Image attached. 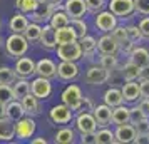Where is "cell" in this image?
<instances>
[{"instance_id":"1","label":"cell","mask_w":149,"mask_h":144,"mask_svg":"<svg viewBox=\"0 0 149 144\" xmlns=\"http://www.w3.org/2000/svg\"><path fill=\"white\" fill-rule=\"evenodd\" d=\"M29 50V40L24 37V34H10L5 40V54L8 57H22Z\"/></svg>"},{"instance_id":"2","label":"cell","mask_w":149,"mask_h":144,"mask_svg":"<svg viewBox=\"0 0 149 144\" xmlns=\"http://www.w3.org/2000/svg\"><path fill=\"white\" fill-rule=\"evenodd\" d=\"M82 90L79 86H75V84H70L67 86L65 89L62 90L61 94V99H62V104H65L67 107H70L72 111H79L82 104Z\"/></svg>"},{"instance_id":"3","label":"cell","mask_w":149,"mask_h":144,"mask_svg":"<svg viewBox=\"0 0 149 144\" xmlns=\"http://www.w3.org/2000/svg\"><path fill=\"white\" fill-rule=\"evenodd\" d=\"M35 129H37V124L32 116H24L19 121H15V137L20 141L30 139L35 134Z\"/></svg>"},{"instance_id":"4","label":"cell","mask_w":149,"mask_h":144,"mask_svg":"<svg viewBox=\"0 0 149 144\" xmlns=\"http://www.w3.org/2000/svg\"><path fill=\"white\" fill-rule=\"evenodd\" d=\"M74 127L79 134H87V132H95L97 122H95L92 112L81 111V112H77V116L74 119Z\"/></svg>"},{"instance_id":"5","label":"cell","mask_w":149,"mask_h":144,"mask_svg":"<svg viewBox=\"0 0 149 144\" xmlns=\"http://www.w3.org/2000/svg\"><path fill=\"white\" fill-rule=\"evenodd\" d=\"M55 50H57V57L61 61L77 62L79 59H82V50H81V45H79L77 40L69 42V44H59L55 47Z\"/></svg>"},{"instance_id":"6","label":"cell","mask_w":149,"mask_h":144,"mask_svg":"<svg viewBox=\"0 0 149 144\" xmlns=\"http://www.w3.org/2000/svg\"><path fill=\"white\" fill-rule=\"evenodd\" d=\"M107 5H109V10L117 19H132V15L136 14L132 0H111Z\"/></svg>"},{"instance_id":"7","label":"cell","mask_w":149,"mask_h":144,"mask_svg":"<svg viewBox=\"0 0 149 144\" xmlns=\"http://www.w3.org/2000/svg\"><path fill=\"white\" fill-rule=\"evenodd\" d=\"M49 119L54 124L65 126V124H69L74 119V111L70 109V107H67L65 104H57L54 107H50V111H49Z\"/></svg>"},{"instance_id":"8","label":"cell","mask_w":149,"mask_h":144,"mask_svg":"<svg viewBox=\"0 0 149 144\" xmlns=\"http://www.w3.org/2000/svg\"><path fill=\"white\" fill-rule=\"evenodd\" d=\"M94 25L97 30H101L102 34H109L117 25V17L111 10H101V12L95 14Z\"/></svg>"},{"instance_id":"9","label":"cell","mask_w":149,"mask_h":144,"mask_svg":"<svg viewBox=\"0 0 149 144\" xmlns=\"http://www.w3.org/2000/svg\"><path fill=\"white\" fill-rule=\"evenodd\" d=\"M30 94H34L39 101L49 99L50 94H52V84H50V79L37 76L34 81L30 82Z\"/></svg>"},{"instance_id":"10","label":"cell","mask_w":149,"mask_h":144,"mask_svg":"<svg viewBox=\"0 0 149 144\" xmlns=\"http://www.w3.org/2000/svg\"><path fill=\"white\" fill-rule=\"evenodd\" d=\"M14 70H15V76L19 79H29V77L35 76V62L30 57H25V55L17 57Z\"/></svg>"},{"instance_id":"11","label":"cell","mask_w":149,"mask_h":144,"mask_svg":"<svg viewBox=\"0 0 149 144\" xmlns=\"http://www.w3.org/2000/svg\"><path fill=\"white\" fill-rule=\"evenodd\" d=\"M109 76H111V72L107 69H104L102 65H92L86 72V82L91 86H102L109 81Z\"/></svg>"},{"instance_id":"12","label":"cell","mask_w":149,"mask_h":144,"mask_svg":"<svg viewBox=\"0 0 149 144\" xmlns=\"http://www.w3.org/2000/svg\"><path fill=\"white\" fill-rule=\"evenodd\" d=\"M62 8L69 15V19H84V15L87 14L86 0H65Z\"/></svg>"},{"instance_id":"13","label":"cell","mask_w":149,"mask_h":144,"mask_svg":"<svg viewBox=\"0 0 149 144\" xmlns=\"http://www.w3.org/2000/svg\"><path fill=\"white\" fill-rule=\"evenodd\" d=\"M52 12H54V7H52V5H49V3H45V2L39 0V2H37V5H35V8L27 15V17H30V20H32V22H37V24H45V22H49Z\"/></svg>"},{"instance_id":"14","label":"cell","mask_w":149,"mask_h":144,"mask_svg":"<svg viewBox=\"0 0 149 144\" xmlns=\"http://www.w3.org/2000/svg\"><path fill=\"white\" fill-rule=\"evenodd\" d=\"M137 136L134 126L131 122L127 124H121L117 126V129L114 131V143L116 144H127V143H132L134 137Z\"/></svg>"},{"instance_id":"15","label":"cell","mask_w":149,"mask_h":144,"mask_svg":"<svg viewBox=\"0 0 149 144\" xmlns=\"http://www.w3.org/2000/svg\"><path fill=\"white\" fill-rule=\"evenodd\" d=\"M79 76V65L72 61H61L57 65V77L61 81H74Z\"/></svg>"},{"instance_id":"16","label":"cell","mask_w":149,"mask_h":144,"mask_svg":"<svg viewBox=\"0 0 149 144\" xmlns=\"http://www.w3.org/2000/svg\"><path fill=\"white\" fill-rule=\"evenodd\" d=\"M35 76L45 77V79H55L57 77V64L50 59H40L35 62Z\"/></svg>"},{"instance_id":"17","label":"cell","mask_w":149,"mask_h":144,"mask_svg":"<svg viewBox=\"0 0 149 144\" xmlns=\"http://www.w3.org/2000/svg\"><path fill=\"white\" fill-rule=\"evenodd\" d=\"M39 44L45 50H55L57 47V40H55V29L50 24H44L42 25V32H40V39Z\"/></svg>"},{"instance_id":"18","label":"cell","mask_w":149,"mask_h":144,"mask_svg":"<svg viewBox=\"0 0 149 144\" xmlns=\"http://www.w3.org/2000/svg\"><path fill=\"white\" fill-rule=\"evenodd\" d=\"M92 116H94L95 122H97L99 127H107L109 124H111V117H112V107H109L107 104L94 106Z\"/></svg>"},{"instance_id":"19","label":"cell","mask_w":149,"mask_h":144,"mask_svg":"<svg viewBox=\"0 0 149 144\" xmlns=\"http://www.w3.org/2000/svg\"><path fill=\"white\" fill-rule=\"evenodd\" d=\"M15 139V121L8 119L7 116L0 117V141L10 143Z\"/></svg>"},{"instance_id":"20","label":"cell","mask_w":149,"mask_h":144,"mask_svg":"<svg viewBox=\"0 0 149 144\" xmlns=\"http://www.w3.org/2000/svg\"><path fill=\"white\" fill-rule=\"evenodd\" d=\"M97 50H99L101 54H114V55H117V52H119V44L114 40V37H112L111 34H106L97 40Z\"/></svg>"},{"instance_id":"21","label":"cell","mask_w":149,"mask_h":144,"mask_svg":"<svg viewBox=\"0 0 149 144\" xmlns=\"http://www.w3.org/2000/svg\"><path fill=\"white\" fill-rule=\"evenodd\" d=\"M22 106H24V111H25V116H39L40 114V101L29 92L27 96H24L20 99Z\"/></svg>"},{"instance_id":"22","label":"cell","mask_w":149,"mask_h":144,"mask_svg":"<svg viewBox=\"0 0 149 144\" xmlns=\"http://www.w3.org/2000/svg\"><path fill=\"white\" fill-rule=\"evenodd\" d=\"M122 97L126 102H136L141 99V90H139V84L136 81H126L124 87L121 89Z\"/></svg>"},{"instance_id":"23","label":"cell","mask_w":149,"mask_h":144,"mask_svg":"<svg viewBox=\"0 0 149 144\" xmlns=\"http://www.w3.org/2000/svg\"><path fill=\"white\" fill-rule=\"evenodd\" d=\"M29 25V19L25 14H22V12H17L10 17V20H8V29H10V32L12 34H24V30L27 29Z\"/></svg>"},{"instance_id":"24","label":"cell","mask_w":149,"mask_h":144,"mask_svg":"<svg viewBox=\"0 0 149 144\" xmlns=\"http://www.w3.org/2000/svg\"><path fill=\"white\" fill-rule=\"evenodd\" d=\"M79 45H81V50H82V55L87 57V59H92L97 52V40L91 35H84L82 39H79Z\"/></svg>"},{"instance_id":"25","label":"cell","mask_w":149,"mask_h":144,"mask_svg":"<svg viewBox=\"0 0 149 144\" xmlns=\"http://www.w3.org/2000/svg\"><path fill=\"white\" fill-rule=\"evenodd\" d=\"M129 61L131 62H134L136 65H139V67H144V65H148L149 64V52H148V49H144V47H132V50L129 52Z\"/></svg>"},{"instance_id":"26","label":"cell","mask_w":149,"mask_h":144,"mask_svg":"<svg viewBox=\"0 0 149 144\" xmlns=\"http://www.w3.org/2000/svg\"><path fill=\"white\" fill-rule=\"evenodd\" d=\"M5 116L12 121H19L20 117L25 116V111H24V106L19 99H12L8 104H5Z\"/></svg>"},{"instance_id":"27","label":"cell","mask_w":149,"mask_h":144,"mask_svg":"<svg viewBox=\"0 0 149 144\" xmlns=\"http://www.w3.org/2000/svg\"><path fill=\"white\" fill-rule=\"evenodd\" d=\"M131 116H129V107L126 106H116L112 107V117H111V122L116 126H121V124H127Z\"/></svg>"},{"instance_id":"28","label":"cell","mask_w":149,"mask_h":144,"mask_svg":"<svg viewBox=\"0 0 149 144\" xmlns=\"http://www.w3.org/2000/svg\"><path fill=\"white\" fill-rule=\"evenodd\" d=\"M69 22H70V19H69V15L64 12V8H54V12H52L50 19H49V24H50L55 30L69 25Z\"/></svg>"},{"instance_id":"29","label":"cell","mask_w":149,"mask_h":144,"mask_svg":"<svg viewBox=\"0 0 149 144\" xmlns=\"http://www.w3.org/2000/svg\"><path fill=\"white\" fill-rule=\"evenodd\" d=\"M104 104H107L109 107H116V106H121L124 102V97H122L121 89H116V87H111L104 92Z\"/></svg>"},{"instance_id":"30","label":"cell","mask_w":149,"mask_h":144,"mask_svg":"<svg viewBox=\"0 0 149 144\" xmlns=\"http://www.w3.org/2000/svg\"><path fill=\"white\" fill-rule=\"evenodd\" d=\"M55 40H57V45L59 44H69V42L77 40V35L70 25H65V27H61L55 30Z\"/></svg>"},{"instance_id":"31","label":"cell","mask_w":149,"mask_h":144,"mask_svg":"<svg viewBox=\"0 0 149 144\" xmlns=\"http://www.w3.org/2000/svg\"><path fill=\"white\" fill-rule=\"evenodd\" d=\"M74 141H75V131L72 127H62L54 136L55 144H72Z\"/></svg>"},{"instance_id":"32","label":"cell","mask_w":149,"mask_h":144,"mask_svg":"<svg viewBox=\"0 0 149 144\" xmlns=\"http://www.w3.org/2000/svg\"><path fill=\"white\" fill-rule=\"evenodd\" d=\"M10 86H12L14 99H19V101L30 92V82H29L27 79H15V82L10 84Z\"/></svg>"},{"instance_id":"33","label":"cell","mask_w":149,"mask_h":144,"mask_svg":"<svg viewBox=\"0 0 149 144\" xmlns=\"http://www.w3.org/2000/svg\"><path fill=\"white\" fill-rule=\"evenodd\" d=\"M121 74L124 77V81H137L139 79V74H141V67L136 65L134 62H126L121 69Z\"/></svg>"},{"instance_id":"34","label":"cell","mask_w":149,"mask_h":144,"mask_svg":"<svg viewBox=\"0 0 149 144\" xmlns=\"http://www.w3.org/2000/svg\"><path fill=\"white\" fill-rule=\"evenodd\" d=\"M40 32H42V24H37V22H29L27 29L24 30V37L30 42H39L40 39Z\"/></svg>"},{"instance_id":"35","label":"cell","mask_w":149,"mask_h":144,"mask_svg":"<svg viewBox=\"0 0 149 144\" xmlns=\"http://www.w3.org/2000/svg\"><path fill=\"white\" fill-rule=\"evenodd\" d=\"M95 144H114V131L101 127L95 132Z\"/></svg>"},{"instance_id":"36","label":"cell","mask_w":149,"mask_h":144,"mask_svg":"<svg viewBox=\"0 0 149 144\" xmlns=\"http://www.w3.org/2000/svg\"><path fill=\"white\" fill-rule=\"evenodd\" d=\"M69 25L74 29L75 35H77V40H79V39H82L84 35H87V24H86V20H84V19H70Z\"/></svg>"},{"instance_id":"37","label":"cell","mask_w":149,"mask_h":144,"mask_svg":"<svg viewBox=\"0 0 149 144\" xmlns=\"http://www.w3.org/2000/svg\"><path fill=\"white\" fill-rule=\"evenodd\" d=\"M17 76H15L14 67L8 65H0V84H14Z\"/></svg>"},{"instance_id":"38","label":"cell","mask_w":149,"mask_h":144,"mask_svg":"<svg viewBox=\"0 0 149 144\" xmlns=\"http://www.w3.org/2000/svg\"><path fill=\"white\" fill-rule=\"evenodd\" d=\"M37 2H39V0H15L14 5H15V8H17L19 12L29 15V14H30V12L35 8Z\"/></svg>"},{"instance_id":"39","label":"cell","mask_w":149,"mask_h":144,"mask_svg":"<svg viewBox=\"0 0 149 144\" xmlns=\"http://www.w3.org/2000/svg\"><path fill=\"white\" fill-rule=\"evenodd\" d=\"M117 57H116L114 54H101V65L104 69H107L109 72L111 70H114L116 67H117Z\"/></svg>"},{"instance_id":"40","label":"cell","mask_w":149,"mask_h":144,"mask_svg":"<svg viewBox=\"0 0 149 144\" xmlns=\"http://www.w3.org/2000/svg\"><path fill=\"white\" fill-rule=\"evenodd\" d=\"M126 32H127V39L132 42V44H141V42L144 40V37H142L141 30H139L137 25H127V27H126Z\"/></svg>"},{"instance_id":"41","label":"cell","mask_w":149,"mask_h":144,"mask_svg":"<svg viewBox=\"0 0 149 144\" xmlns=\"http://www.w3.org/2000/svg\"><path fill=\"white\" fill-rule=\"evenodd\" d=\"M12 99H14L12 86H10V84H0V102L8 104Z\"/></svg>"},{"instance_id":"42","label":"cell","mask_w":149,"mask_h":144,"mask_svg":"<svg viewBox=\"0 0 149 144\" xmlns=\"http://www.w3.org/2000/svg\"><path fill=\"white\" fill-rule=\"evenodd\" d=\"M106 5H107V2H106V0H86L87 12H91V14H97V12L104 10Z\"/></svg>"},{"instance_id":"43","label":"cell","mask_w":149,"mask_h":144,"mask_svg":"<svg viewBox=\"0 0 149 144\" xmlns=\"http://www.w3.org/2000/svg\"><path fill=\"white\" fill-rule=\"evenodd\" d=\"M129 116H131V119H129V122L132 124V126H134V124H137V122H141V121H144V119H148V114H146V112H142L141 109H139V107H137V106H136V107H132V109H129Z\"/></svg>"},{"instance_id":"44","label":"cell","mask_w":149,"mask_h":144,"mask_svg":"<svg viewBox=\"0 0 149 144\" xmlns=\"http://www.w3.org/2000/svg\"><path fill=\"white\" fill-rule=\"evenodd\" d=\"M109 34L114 37V40L117 42V44H121V42H124L126 39H127V32H126V27H122V25H116Z\"/></svg>"},{"instance_id":"45","label":"cell","mask_w":149,"mask_h":144,"mask_svg":"<svg viewBox=\"0 0 149 144\" xmlns=\"http://www.w3.org/2000/svg\"><path fill=\"white\" fill-rule=\"evenodd\" d=\"M134 2V12L141 15H149V0H132Z\"/></svg>"},{"instance_id":"46","label":"cell","mask_w":149,"mask_h":144,"mask_svg":"<svg viewBox=\"0 0 149 144\" xmlns=\"http://www.w3.org/2000/svg\"><path fill=\"white\" fill-rule=\"evenodd\" d=\"M134 129L137 132V136H148L149 134V117L144 119V121H141V122L134 124Z\"/></svg>"},{"instance_id":"47","label":"cell","mask_w":149,"mask_h":144,"mask_svg":"<svg viewBox=\"0 0 149 144\" xmlns=\"http://www.w3.org/2000/svg\"><path fill=\"white\" fill-rule=\"evenodd\" d=\"M137 27H139V30H141L142 37L149 40V15H146L144 19H141V22H139Z\"/></svg>"},{"instance_id":"48","label":"cell","mask_w":149,"mask_h":144,"mask_svg":"<svg viewBox=\"0 0 149 144\" xmlns=\"http://www.w3.org/2000/svg\"><path fill=\"white\" fill-rule=\"evenodd\" d=\"M139 90H141L142 99H149V79H141V82H139Z\"/></svg>"},{"instance_id":"49","label":"cell","mask_w":149,"mask_h":144,"mask_svg":"<svg viewBox=\"0 0 149 144\" xmlns=\"http://www.w3.org/2000/svg\"><path fill=\"white\" fill-rule=\"evenodd\" d=\"M92 109H94V104H92V101H91V99H87V97H82V104H81V107H79V111H77V112H81V111L92 112Z\"/></svg>"},{"instance_id":"50","label":"cell","mask_w":149,"mask_h":144,"mask_svg":"<svg viewBox=\"0 0 149 144\" xmlns=\"http://www.w3.org/2000/svg\"><path fill=\"white\" fill-rule=\"evenodd\" d=\"M81 143L82 144H95V132L81 134Z\"/></svg>"},{"instance_id":"51","label":"cell","mask_w":149,"mask_h":144,"mask_svg":"<svg viewBox=\"0 0 149 144\" xmlns=\"http://www.w3.org/2000/svg\"><path fill=\"white\" fill-rule=\"evenodd\" d=\"M134 45H136V44H132L129 39H126L124 42H121V44H119V49H121L124 54H129V52L132 50V47H134Z\"/></svg>"},{"instance_id":"52","label":"cell","mask_w":149,"mask_h":144,"mask_svg":"<svg viewBox=\"0 0 149 144\" xmlns=\"http://www.w3.org/2000/svg\"><path fill=\"white\" fill-rule=\"evenodd\" d=\"M137 107L149 116V99H142L141 97V99H139V104H137Z\"/></svg>"},{"instance_id":"53","label":"cell","mask_w":149,"mask_h":144,"mask_svg":"<svg viewBox=\"0 0 149 144\" xmlns=\"http://www.w3.org/2000/svg\"><path fill=\"white\" fill-rule=\"evenodd\" d=\"M139 79H149V64L141 67V74H139Z\"/></svg>"},{"instance_id":"54","label":"cell","mask_w":149,"mask_h":144,"mask_svg":"<svg viewBox=\"0 0 149 144\" xmlns=\"http://www.w3.org/2000/svg\"><path fill=\"white\" fill-rule=\"evenodd\" d=\"M42 2H45V3H49V5H52L54 8H62V0H42Z\"/></svg>"},{"instance_id":"55","label":"cell","mask_w":149,"mask_h":144,"mask_svg":"<svg viewBox=\"0 0 149 144\" xmlns=\"http://www.w3.org/2000/svg\"><path fill=\"white\" fill-rule=\"evenodd\" d=\"M32 144H47V139H44V137H37V139H32Z\"/></svg>"},{"instance_id":"56","label":"cell","mask_w":149,"mask_h":144,"mask_svg":"<svg viewBox=\"0 0 149 144\" xmlns=\"http://www.w3.org/2000/svg\"><path fill=\"white\" fill-rule=\"evenodd\" d=\"M3 116H5V104L0 102V117H3Z\"/></svg>"},{"instance_id":"57","label":"cell","mask_w":149,"mask_h":144,"mask_svg":"<svg viewBox=\"0 0 149 144\" xmlns=\"http://www.w3.org/2000/svg\"><path fill=\"white\" fill-rule=\"evenodd\" d=\"M2 45H3V42H2V37H0V49H2Z\"/></svg>"},{"instance_id":"58","label":"cell","mask_w":149,"mask_h":144,"mask_svg":"<svg viewBox=\"0 0 149 144\" xmlns=\"http://www.w3.org/2000/svg\"><path fill=\"white\" fill-rule=\"evenodd\" d=\"M0 27H2V20H0Z\"/></svg>"}]
</instances>
